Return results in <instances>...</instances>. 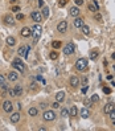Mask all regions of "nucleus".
<instances>
[{"label": "nucleus", "mask_w": 115, "mask_h": 131, "mask_svg": "<svg viewBox=\"0 0 115 131\" xmlns=\"http://www.w3.org/2000/svg\"><path fill=\"white\" fill-rule=\"evenodd\" d=\"M32 36H33V44H37V41L40 40V37H41V35H42V27L40 24H34L33 27H32Z\"/></svg>", "instance_id": "f257e3e1"}, {"label": "nucleus", "mask_w": 115, "mask_h": 131, "mask_svg": "<svg viewBox=\"0 0 115 131\" xmlns=\"http://www.w3.org/2000/svg\"><path fill=\"white\" fill-rule=\"evenodd\" d=\"M12 66L17 71H20V73H24L25 71V65H24V62L21 61V58H15L13 62H12Z\"/></svg>", "instance_id": "f03ea898"}, {"label": "nucleus", "mask_w": 115, "mask_h": 131, "mask_svg": "<svg viewBox=\"0 0 115 131\" xmlns=\"http://www.w3.org/2000/svg\"><path fill=\"white\" fill-rule=\"evenodd\" d=\"M29 50H31V47L29 45H21L17 50V54L19 57H23V58H27L28 54H29Z\"/></svg>", "instance_id": "7ed1b4c3"}, {"label": "nucleus", "mask_w": 115, "mask_h": 131, "mask_svg": "<svg viewBox=\"0 0 115 131\" xmlns=\"http://www.w3.org/2000/svg\"><path fill=\"white\" fill-rule=\"evenodd\" d=\"M87 64H89V60L85 57L82 58H78V61L75 62V68H77L78 70H85L87 68Z\"/></svg>", "instance_id": "20e7f679"}, {"label": "nucleus", "mask_w": 115, "mask_h": 131, "mask_svg": "<svg viewBox=\"0 0 115 131\" xmlns=\"http://www.w3.org/2000/svg\"><path fill=\"white\" fill-rule=\"evenodd\" d=\"M56 113L53 110H45L44 111V114H42V118H44L46 122H52V120H54L56 119Z\"/></svg>", "instance_id": "39448f33"}, {"label": "nucleus", "mask_w": 115, "mask_h": 131, "mask_svg": "<svg viewBox=\"0 0 115 131\" xmlns=\"http://www.w3.org/2000/svg\"><path fill=\"white\" fill-rule=\"evenodd\" d=\"M74 50H75V47H74L73 42H69L68 45H65V47H64V54H66V56L73 54Z\"/></svg>", "instance_id": "423d86ee"}, {"label": "nucleus", "mask_w": 115, "mask_h": 131, "mask_svg": "<svg viewBox=\"0 0 115 131\" xmlns=\"http://www.w3.org/2000/svg\"><path fill=\"white\" fill-rule=\"evenodd\" d=\"M3 110H4L5 113H9V114L13 111V105H12L11 101L7 99V101H4V102H3Z\"/></svg>", "instance_id": "0eeeda50"}, {"label": "nucleus", "mask_w": 115, "mask_h": 131, "mask_svg": "<svg viewBox=\"0 0 115 131\" xmlns=\"http://www.w3.org/2000/svg\"><path fill=\"white\" fill-rule=\"evenodd\" d=\"M57 31L60 32V33H65V32L68 31V21H66V20H62V21L58 23Z\"/></svg>", "instance_id": "6e6552de"}, {"label": "nucleus", "mask_w": 115, "mask_h": 131, "mask_svg": "<svg viewBox=\"0 0 115 131\" xmlns=\"http://www.w3.org/2000/svg\"><path fill=\"white\" fill-rule=\"evenodd\" d=\"M31 17H32V20L36 21V23H41L42 21V15L38 11H33L31 13Z\"/></svg>", "instance_id": "1a4fd4ad"}, {"label": "nucleus", "mask_w": 115, "mask_h": 131, "mask_svg": "<svg viewBox=\"0 0 115 131\" xmlns=\"http://www.w3.org/2000/svg\"><path fill=\"white\" fill-rule=\"evenodd\" d=\"M73 24H74L75 28H82V27H83V24H85V21H83V19H82V17L77 16V17H74Z\"/></svg>", "instance_id": "9d476101"}, {"label": "nucleus", "mask_w": 115, "mask_h": 131, "mask_svg": "<svg viewBox=\"0 0 115 131\" xmlns=\"http://www.w3.org/2000/svg\"><path fill=\"white\" fill-rule=\"evenodd\" d=\"M4 23L7 25H15V17L12 15H5L4 16Z\"/></svg>", "instance_id": "9b49d317"}, {"label": "nucleus", "mask_w": 115, "mask_h": 131, "mask_svg": "<svg viewBox=\"0 0 115 131\" xmlns=\"http://www.w3.org/2000/svg\"><path fill=\"white\" fill-rule=\"evenodd\" d=\"M69 83H70V86H73V87H77L78 85H80V78H78L77 76H73V77H70V80H69Z\"/></svg>", "instance_id": "f8f14e48"}, {"label": "nucleus", "mask_w": 115, "mask_h": 131, "mask_svg": "<svg viewBox=\"0 0 115 131\" xmlns=\"http://www.w3.org/2000/svg\"><path fill=\"white\" fill-rule=\"evenodd\" d=\"M69 13H70V16H73V17H77V16H80V9H78V5H73L70 9H69Z\"/></svg>", "instance_id": "ddd939ff"}, {"label": "nucleus", "mask_w": 115, "mask_h": 131, "mask_svg": "<svg viewBox=\"0 0 115 131\" xmlns=\"http://www.w3.org/2000/svg\"><path fill=\"white\" fill-rule=\"evenodd\" d=\"M20 35L23 36V37H29V36L32 35V31H31V28H28V27H24V28L21 29Z\"/></svg>", "instance_id": "4468645a"}, {"label": "nucleus", "mask_w": 115, "mask_h": 131, "mask_svg": "<svg viewBox=\"0 0 115 131\" xmlns=\"http://www.w3.org/2000/svg\"><path fill=\"white\" fill-rule=\"evenodd\" d=\"M80 115H81V118H83V119H87V118L90 117V111H89L87 107H83V109L80 111Z\"/></svg>", "instance_id": "2eb2a0df"}, {"label": "nucleus", "mask_w": 115, "mask_h": 131, "mask_svg": "<svg viewBox=\"0 0 115 131\" xmlns=\"http://www.w3.org/2000/svg\"><path fill=\"white\" fill-rule=\"evenodd\" d=\"M7 78H8L9 81H12V82H13V81H17V78H19V74L16 73V71H13V70H12V71H9V73H8Z\"/></svg>", "instance_id": "dca6fc26"}, {"label": "nucleus", "mask_w": 115, "mask_h": 131, "mask_svg": "<svg viewBox=\"0 0 115 131\" xmlns=\"http://www.w3.org/2000/svg\"><path fill=\"white\" fill-rule=\"evenodd\" d=\"M114 109H115V103H114V102H110V103H107L106 106H104L103 111H104V113H106V114H108V113H110L111 110H114Z\"/></svg>", "instance_id": "f3484780"}, {"label": "nucleus", "mask_w": 115, "mask_h": 131, "mask_svg": "<svg viewBox=\"0 0 115 131\" xmlns=\"http://www.w3.org/2000/svg\"><path fill=\"white\" fill-rule=\"evenodd\" d=\"M98 9H99V5H98L95 1L91 3V4H89V11L90 12H94L95 13V12H98Z\"/></svg>", "instance_id": "a211bd4d"}, {"label": "nucleus", "mask_w": 115, "mask_h": 131, "mask_svg": "<svg viewBox=\"0 0 115 131\" xmlns=\"http://www.w3.org/2000/svg\"><path fill=\"white\" fill-rule=\"evenodd\" d=\"M19 120H20V113H12L11 122H12V123H17Z\"/></svg>", "instance_id": "6ab92c4d"}, {"label": "nucleus", "mask_w": 115, "mask_h": 131, "mask_svg": "<svg viewBox=\"0 0 115 131\" xmlns=\"http://www.w3.org/2000/svg\"><path fill=\"white\" fill-rule=\"evenodd\" d=\"M64 99H65V91H58V93L56 94V101L64 102Z\"/></svg>", "instance_id": "aec40b11"}, {"label": "nucleus", "mask_w": 115, "mask_h": 131, "mask_svg": "<svg viewBox=\"0 0 115 131\" xmlns=\"http://www.w3.org/2000/svg\"><path fill=\"white\" fill-rule=\"evenodd\" d=\"M13 91H15V95H16V97H20L21 94H23V87L20 86V85H16Z\"/></svg>", "instance_id": "412c9836"}, {"label": "nucleus", "mask_w": 115, "mask_h": 131, "mask_svg": "<svg viewBox=\"0 0 115 131\" xmlns=\"http://www.w3.org/2000/svg\"><path fill=\"white\" fill-rule=\"evenodd\" d=\"M7 44L9 45V47H13V45L16 44V38L12 37V36H9V37H7Z\"/></svg>", "instance_id": "4be33fe9"}, {"label": "nucleus", "mask_w": 115, "mask_h": 131, "mask_svg": "<svg viewBox=\"0 0 115 131\" xmlns=\"http://www.w3.org/2000/svg\"><path fill=\"white\" fill-rule=\"evenodd\" d=\"M77 113H78V109L75 106H73L70 110H69V117H75V115H77Z\"/></svg>", "instance_id": "5701e85b"}, {"label": "nucleus", "mask_w": 115, "mask_h": 131, "mask_svg": "<svg viewBox=\"0 0 115 131\" xmlns=\"http://www.w3.org/2000/svg\"><path fill=\"white\" fill-rule=\"evenodd\" d=\"M37 113H38V110L36 109V107H31V109L28 110V114L31 117H36V115H37Z\"/></svg>", "instance_id": "b1692460"}, {"label": "nucleus", "mask_w": 115, "mask_h": 131, "mask_svg": "<svg viewBox=\"0 0 115 131\" xmlns=\"http://www.w3.org/2000/svg\"><path fill=\"white\" fill-rule=\"evenodd\" d=\"M98 54H99V53H98L97 50H91V52H90V60H91V61H95V60L98 58Z\"/></svg>", "instance_id": "393cba45"}, {"label": "nucleus", "mask_w": 115, "mask_h": 131, "mask_svg": "<svg viewBox=\"0 0 115 131\" xmlns=\"http://www.w3.org/2000/svg\"><path fill=\"white\" fill-rule=\"evenodd\" d=\"M49 17V8L44 7L42 8V19H48Z\"/></svg>", "instance_id": "a878e982"}, {"label": "nucleus", "mask_w": 115, "mask_h": 131, "mask_svg": "<svg viewBox=\"0 0 115 131\" xmlns=\"http://www.w3.org/2000/svg\"><path fill=\"white\" fill-rule=\"evenodd\" d=\"M61 41L60 40H56V41H53V42H52V47H53L54 49H58V48H61Z\"/></svg>", "instance_id": "bb28decb"}, {"label": "nucleus", "mask_w": 115, "mask_h": 131, "mask_svg": "<svg viewBox=\"0 0 115 131\" xmlns=\"http://www.w3.org/2000/svg\"><path fill=\"white\" fill-rule=\"evenodd\" d=\"M81 29H82V32H83V33L86 35V36H89V35H90V28H89L87 25H85V24H83V27H82Z\"/></svg>", "instance_id": "cd10ccee"}, {"label": "nucleus", "mask_w": 115, "mask_h": 131, "mask_svg": "<svg viewBox=\"0 0 115 131\" xmlns=\"http://www.w3.org/2000/svg\"><path fill=\"white\" fill-rule=\"evenodd\" d=\"M94 19L97 20L98 23H102V15L99 13V12H95V16H94Z\"/></svg>", "instance_id": "c85d7f7f"}, {"label": "nucleus", "mask_w": 115, "mask_h": 131, "mask_svg": "<svg viewBox=\"0 0 115 131\" xmlns=\"http://www.w3.org/2000/svg\"><path fill=\"white\" fill-rule=\"evenodd\" d=\"M49 57H50V60H57V58H58V53H57V52H52V53L49 54Z\"/></svg>", "instance_id": "c756f323"}, {"label": "nucleus", "mask_w": 115, "mask_h": 131, "mask_svg": "<svg viewBox=\"0 0 115 131\" xmlns=\"http://www.w3.org/2000/svg\"><path fill=\"white\" fill-rule=\"evenodd\" d=\"M61 117H69V111L68 109H61Z\"/></svg>", "instance_id": "7c9ffc66"}, {"label": "nucleus", "mask_w": 115, "mask_h": 131, "mask_svg": "<svg viewBox=\"0 0 115 131\" xmlns=\"http://www.w3.org/2000/svg\"><path fill=\"white\" fill-rule=\"evenodd\" d=\"M85 106H86V107H90L91 106V103H93V102H91V99H90V98H85Z\"/></svg>", "instance_id": "2f4dec72"}, {"label": "nucleus", "mask_w": 115, "mask_h": 131, "mask_svg": "<svg viewBox=\"0 0 115 131\" xmlns=\"http://www.w3.org/2000/svg\"><path fill=\"white\" fill-rule=\"evenodd\" d=\"M108 117H110V119L115 120V109H114V110H111L110 113H108Z\"/></svg>", "instance_id": "473e14b6"}, {"label": "nucleus", "mask_w": 115, "mask_h": 131, "mask_svg": "<svg viewBox=\"0 0 115 131\" xmlns=\"http://www.w3.org/2000/svg\"><path fill=\"white\" fill-rule=\"evenodd\" d=\"M90 99H91V102H98V101H99V97H98L97 94H94V95L91 97Z\"/></svg>", "instance_id": "72a5a7b5"}, {"label": "nucleus", "mask_w": 115, "mask_h": 131, "mask_svg": "<svg viewBox=\"0 0 115 131\" xmlns=\"http://www.w3.org/2000/svg\"><path fill=\"white\" fill-rule=\"evenodd\" d=\"M7 93H8V95H11V97H16L13 89H11V87H8V91H7Z\"/></svg>", "instance_id": "f704fd0d"}, {"label": "nucleus", "mask_w": 115, "mask_h": 131, "mask_svg": "<svg viewBox=\"0 0 115 131\" xmlns=\"http://www.w3.org/2000/svg\"><path fill=\"white\" fill-rule=\"evenodd\" d=\"M23 19H24V15H23V13H17V15H16V20H23Z\"/></svg>", "instance_id": "c9c22d12"}, {"label": "nucleus", "mask_w": 115, "mask_h": 131, "mask_svg": "<svg viewBox=\"0 0 115 131\" xmlns=\"http://www.w3.org/2000/svg\"><path fill=\"white\" fill-rule=\"evenodd\" d=\"M52 106H53V109H58V107H60V102H58V101H56V102H53Z\"/></svg>", "instance_id": "e433bc0d"}, {"label": "nucleus", "mask_w": 115, "mask_h": 131, "mask_svg": "<svg viewBox=\"0 0 115 131\" xmlns=\"http://www.w3.org/2000/svg\"><path fill=\"white\" fill-rule=\"evenodd\" d=\"M74 3H75V5H78V7H80V5L83 4V0H74Z\"/></svg>", "instance_id": "4c0bfd02"}, {"label": "nucleus", "mask_w": 115, "mask_h": 131, "mask_svg": "<svg viewBox=\"0 0 115 131\" xmlns=\"http://www.w3.org/2000/svg\"><path fill=\"white\" fill-rule=\"evenodd\" d=\"M103 93L110 94V93H111V89H110V87H103Z\"/></svg>", "instance_id": "58836bf2"}, {"label": "nucleus", "mask_w": 115, "mask_h": 131, "mask_svg": "<svg viewBox=\"0 0 115 131\" xmlns=\"http://www.w3.org/2000/svg\"><path fill=\"white\" fill-rule=\"evenodd\" d=\"M5 82V77L4 76H1V74H0V85H3Z\"/></svg>", "instance_id": "ea45409f"}, {"label": "nucleus", "mask_w": 115, "mask_h": 131, "mask_svg": "<svg viewBox=\"0 0 115 131\" xmlns=\"http://www.w3.org/2000/svg\"><path fill=\"white\" fill-rule=\"evenodd\" d=\"M19 11H20V7H17V5L12 7V12H19Z\"/></svg>", "instance_id": "a19ab883"}, {"label": "nucleus", "mask_w": 115, "mask_h": 131, "mask_svg": "<svg viewBox=\"0 0 115 131\" xmlns=\"http://www.w3.org/2000/svg\"><path fill=\"white\" fill-rule=\"evenodd\" d=\"M87 90H89V87H87V86H83V87H82V93H83V94H86V93H87Z\"/></svg>", "instance_id": "79ce46f5"}, {"label": "nucleus", "mask_w": 115, "mask_h": 131, "mask_svg": "<svg viewBox=\"0 0 115 131\" xmlns=\"http://www.w3.org/2000/svg\"><path fill=\"white\" fill-rule=\"evenodd\" d=\"M65 4H66V0H60V5H61V7H64Z\"/></svg>", "instance_id": "37998d69"}, {"label": "nucleus", "mask_w": 115, "mask_h": 131, "mask_svg": "<svg viewBox=\"0 0 115 131\" xmlns=\"http://www.w3.org/2000/svg\"><path fill=\"white\" fill-rule=\"evenodd\" d=\"M29 86H31V89H36V82H32Z\"/></svg>", "instance_id": "c03bdc74"}, {"label": "nucleus", "mask_w": 115, "mask_h": 131, "mask_svg": "<svg viewBox=\"0 0 115 131\" xmlns=\"http://www.w3.org/2000/svg\"><path fill=\"white\" fill-rule=\"evenodd\" d=\"M46 106H48L46 103H41V105H40V107H41V109H46Z\"/></svg>", "instance_id": "a18cd8bd"}, {"label": "nucleus", "mask_w": 115, "mask_h": 131, "mask_svg": "<svg viewBox=\"0 0 115 131\" xmlns=\"http://www.w3.org/2000/svg\"><path fill=\"white\" fill-rule=\"evenodd\" d=\"M42 4H44V1H42V0H38V5H40V7H42Z\"/></svg>", "instance_id": "49530a36"}, {"label": "nucleus", "mask_w": 115, "mask_h": 131, "mask_svg": "<svg viewBox=\"0 0 115 131\" xmlns=\"http://www.w3.org/2000/svg\"><path fill=\"white\" fill-rule=\"evenodd\" d=\"M86 82H87V80H86V78H83V80H82V85H85Z\"/></svg>", "instance_id": "de8ad7c7"}, {"label": "nucleus", "mask_w": 115, "mask_h": 131, "mask_svg": "<svg viewBox=\"0 0 115 131\" xmlns=\"http://www.w3.org/2000/svg\"><path fill=\"white\" fill-rule=\"evenodd\" d=\"M113 58H114V60H115V53H114V54H113Z\"/></svg>", "instance_id": "09e8293b"}, {"label": "nucleus", "mask_w": 115, "mask_h": 131, "mask_svg": "<svg viewBox=\"0 0 115 131\" xmlns=\"http://www.w3.org/2000/svg\"><path fill=\"white\" fill-rule=\"evenodd\" d=\"M113 126H114V127H115V122H114V123H113Z\"/></svg>", "instance_id": "8fccbe9b"}]
</instances>
